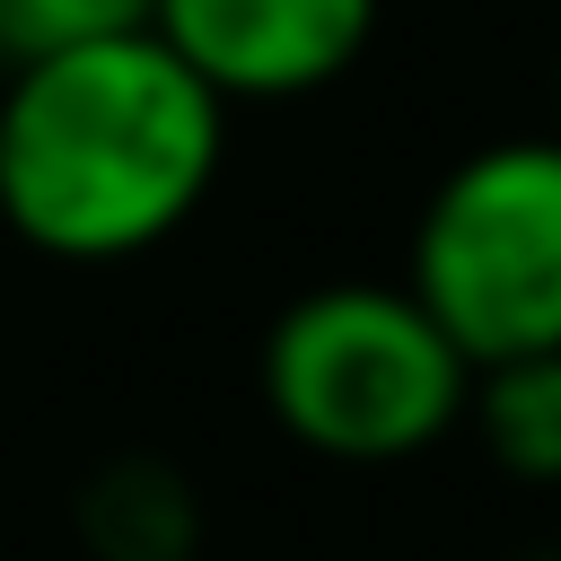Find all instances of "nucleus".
<instances>
[{
  "label": "nucleus",
  "instance_id": "obj_1",
  "mask_svg": "<svg viewBox=\"0 0 561 561\" xmlns=\"http://www.w3.org/2000/svg\"><path fill=\"white\" fill-rule=\"evenodd\" d=\"M228 105L149 35L18 61L0 88V228L53 263L167 245L219 184Z\"/></svg>",
  "mask_w": 561,
  "mask_h": 561
},
{
  "label": "nucleus",
  "instance_id": "obj_2",
  "mask_svg": "<svg viewBox=\"0 0 561 561\" xmlns=\"http://www.w3.org/2000/svg\"><path fill=\"white\" fill-rule=\"evenodd\" d=\"M254 386L307 456L394 465L465 421L473 359L403 280H324L272 316Z\"/></svg>",
  "mask_w": 561,
  "mask_h": 561
},
{
  "label": "nucleus",
  "instance_id": "obj_3",
  "mask_svg": "<svg viewBox=\"0 0 561 561\" xmlns=\"http://www.w3.org/2000/svg\"><path fill=\"white\" fill-rule=\"evenodd\" d=\"M403 289L473 368L561 351V131L465 149L412 219Z\"/></svg>",
  "mask_w": 561,
  "mask_h": 561
},
{
  "label": "nucleus",
  "instance_id": "obj_4",
  "mask_svg": "<svg viewBox=\"0 0 561 561\" xmlns=\"http://www.w3.org/2000/svg\"><path fill=\"white\" fill-rule=\"evenodd\" d=\"M386 0H149V35L219 105H289L359 70Z\"/></svg>",
  "mask_w": 561,
  "mask_h": 561
},
{
  "label": "nucleus",
  "instance_id": "obj_5",
  "mask_svg": "<svg viewBox=\"0 0 561 561\" xmlns=\"http://www.w3.org/2000/svg\"><path fill=\"white\" fill-rule=\"evenodd\" d=\"M79 543L96 561H193L202 500L167 456H114L79 482Z\"/></svg>",
  "mask_w": 561,
  "mask_h": 561
},
{
  "label": "nucleus",
  "instance_id": "obj_6",
  "mask_svg": "<svg viewBox=\"0 0 561 561\" xmlns=\"http://www.w3.org/2000/svg\"><path fill=\"white\" fill-rule=\"evenodd\" d=\"M465 421L482 430L491 465L517 482H561V351L491 359L465 386Z\"/></svg>",
  "mask_w": 561,
  "mask_h": 561
},
{
  "label": "nucleus",
  "instance_id": "obj_7",
  "mask_svg": "<svg viewBox=\"0 0 561 561\" xmlns=\"http://www.w3.org/2000/svg\"><path fill=\"white\" fill-rule=\"evenodd\" d=\"M149 26V0H0V61H44L96 35H131Z\"/></svg>",
  "mask_w": 561,
  "mask_h": 561
},
{
  "label": "nucleus",
  "instance_id": "obj_8",
  "mask_svg": "<svg viewBox=\"0 0 561 561\" xmlns=\"http://www.w3.org/2000/svg\"><path fill=\"white\" fill-rule=\"evenodd\" d=\"M552 105H561V53H552Z\"/></svg>",
  "mask_w": 561,
  "mask_h": 561
}]
</instances>
